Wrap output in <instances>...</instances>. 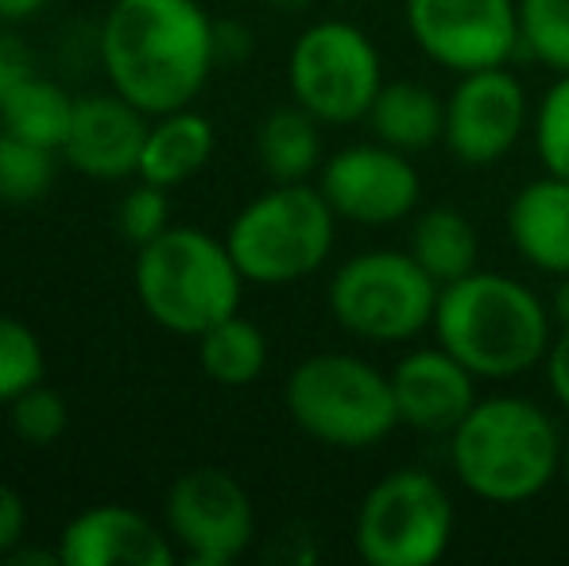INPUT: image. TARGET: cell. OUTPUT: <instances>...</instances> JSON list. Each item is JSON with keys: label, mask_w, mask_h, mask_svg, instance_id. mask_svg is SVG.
I'll use <instances>...</instances> for the list:
<instances>
[{"label": "cell", "mask_w": 569, "mask_h": 566, "mask_svg": "<svg viewBox=\"0 0 569 566\" xmlns=\"http://www.w3.org/2000/svg\"><path fill=\"white\" fill-rule=\"evenodd\" d=\"M109 90L163 117L194 106L218 67V23L202 0H113L98 31Z\"/></svg>", "instance_id": "cell-1"}, {"label": "cell", "mask_w": 569, "mask_h": 566, "mask_svg": "<svg viewBox=\"0 0 569 566\" xmlns=\"http://www.w3.org/2000/svg\"><path fill=\"white\" fill-rule=\"evenodd\" d=\"M562 435L539 404L523 396L477 400L450 430L453 474L488 505H523L562 474Z\"/></svg>", "instance_id": "cell-2"}, {"label": "cell", "mask_w": 569, "mask_h": 566, "mask_svg": "<svg viewBox=\"0 0 569 566\" xmlns=\"http://www.w3.org/2000/svg\"><path fill=\"white\" fill-rule=\"evenodd\" d=\"M435 334L438 346L477 377H519L547 361L550 315L527 284L500 272H469L438 295Z\"/></svg>", "instance_id": "cell-3"}, {"label": "cell", "mask_w": 569, "mask_h": 566, "mask_svg": "<svg viewBox=\"0 0 569 566\" xmlns=\"http://www.w3.org/2000/svg\"><path fill=\"white\" fill-rule=\"evenodd\" d=\"M244 284L226 237L218 241L206 229L171 226L136 249V299L159 330L179 338H198L237 315Z\"/></svg>", "instance_id": "cell-4"}, {"label": "cell", "mask_w": 569, "mask_h": 566, "mask_svg": "<svg viewBox=\"0 0 569 566\" xmlns=\"http://www.w3.org/2000/svg\"><path fill=\"white\" fill-rule=\"evenodd\" d=\"M291 424L333 450H368L399 427L391 373L352 354H315L287 377Z\"/></svg>", "instance_id": "cell-5"}, {"label": "cell", "mask_w": 569, "mask_h": 566, "mask_svg": "<svg viewBox=\"0 0 569 566\" xmlns=\"http://www.w3.org/2000/svg\"><path fill=\"white\" fill-rule=\"evenodd\" d=\"M338 214L310 182H276L232 218L226 245L248 284L283 287L326 265Z\"/></svg>", "instance_id": "cell-6"}, {"label": "cell", "mask_w": 569, "mask_h": 566, "mask_svg": "<svg viewBox=\"0 0 569 566\" xmlns=\"http://www.w3.org/2000/svg\"><path fill=\"white\" fill-rule=\"evenodd\" d=\"M442 284L396 249L349 257L330 280V315L360 341H407L435 326Z\"/></svg>", "instance_id": "cell-7"}, {"label": "cell", "mask_w": 569, "mask_h": 566, "mask_svg": "<svg viewBox=\"0 0 569 566\" xmlns=\"http://www.w3.org/2000/svg\"><path fill=\"white\" fill-rule=\"evenodd\" d=\"M453 536V505L442 481L422 469H391L357 508V555L368 566H430Z\"/></svg>", "instance_id": "cell-8"}, {"label": "cell", "mask_w": 569, "mask_h": 566, "mask_svg": "<svg viewBox=\"0 0 569 566\" xmlns=\"http://www.w3.org/2000/svg\"><path fill=\"white\" fill-rule=\"evenodd\" d=\"M291 98L322 125L365 121L383 90L376 43L349 20H318L295 39L287 59Z\"/></svg>", "instance_id": "cell-9"}, {"label": "cell", "mask_w": 569, "mask_h": 566, "mask_svg": "<svg viewBox=\"0 0 569 566\" xmlns=\"http://www.w3.org/2000/svg\"><path fill=\"white\" fill-rule=\"evenodd\" d=\"M163 528L190 566H229L252 547L256 508L229 469L194 466L167 489Z\"/></svg>", "instance_id": "cell-10"}, {"label": "cell", "mask_w": 569, "mask_h": 566, "mask_svg": "<svg viewBox=\"0 0 569 566\" xmlns=\"http://www.w3.org/2000/svg\"><path fill=\"white\" fill-rule=\"evenodd\" d=\"M407 28L430 62L472 75L516 54L519 8L516 0H407Z\"/></svg>", "instance_id": "cell-11"}, {"label": "cell", "mask_w": 569, "mask_h": 566, "mask_svg": "<svg viewBox=\"0 0 569 566\" xmlns=\"http://www.w3.org/2000/svg\"><path fill=\"white\" fill-rule=\"evenodd\" d=\"M318 190L352 226H396L419 206L422 182L407 151L388 143H352L333 151L318 171Z\"/></svg>", "instance_id": "cell-12"}, {"label": "cell", "mask_w": 569, "mask_h": 566, "mask_svg": "<svg viewBox=\"0 0 569 566\" xmlns=\"http://www.w3.org/2000/svg\"><path fill=\"white\" fill-rule=\"evenodd\" d=\"M527 129V93L503 67L461 75L446 101V148L465 167H492Z\"/></svg>", "instance_id": "cell-13"}, {"label": "cell", "mask_w": 569, "mask_h": 566, "mask_svg": "<svg viewBox=\"0 0 569 566\" xmlns=\"http://www.w3.org/2000/svg\"><path fill=\"white\" fill-rule=\"evenodd\" d=\"M151 117L124 101L117 90L74 98L67 140L59 156L70 171L98 182H120L140 171V151L148 140Z\"/></svg>", "instance_id": "cell-14"}, {"label": "cell", "mask_w": 569, "mask_h": 566, "mask_svg": "<svg viewBox=\"0 0 569 566\" xmlns=\"http://www.w3.org/2000/svg\"><path fill=\"white\" fill-rule=\"evenodd\" d=\"M179 547L128 505L82 508L59 536L62 566H171Z\"/></svg>", "instance_id": "cell-15"}, {"label": "cell", "mask_w": 569, "mask_h": 566, "mask_svg": "<svg viewBox=\"0 0 569 566\" xmlns=\"http://www.w3.org/2000/svg\"><path fill=\"white\" fill-rule=\"evenodd\" d=\"M391 393L399 424L427 435H450L477 404V373L442 346L415 349L391 369Z\"/></svg>", "instance_id": "cell-16"}, {"label": "cell", "mask_w": 569, "mask_h": 566, "mask_svg": "<svg viewBox=\"0 0 569 566\" xmlns=\"http://www.w3.org/2000/svg\"><path fill=\"white\" fill-rule=\"evenodd\" d=\"M508 234L531 268L550 276L569 272V179L542 175L527 182L508 206Z\"/></svg>", "instance_id": "cell-17"}, {"label": "cell", "mask_w": 569, "mask_h": 566, "mask_svg": "<svg viewBox=\"0 0 569 566\" xmlns=\"http://www.w3.org/2000/svg\"><path fill=\"white\" fill-rule=\"evenodd\" d=\"M213 143H218V137H213L210 117H202L198 109L187 106L174 109V113L151 117L136 179H148L167 190L182 187L210 163Z\"/></svg>", "instance_id": "cell-18"}, {"label": "cell", "mask_w": 569, "mask_h": 566, "mask_svg": "<svg viewBox=\"0 0 569 566\" xmlns=\"http://www.w3.org/2000/svg\"><path fill=\"white\" fill-rule=\"evenodd\" d=\"M365 121L372 125L380 143L411 156V151H422L442 140L446 101L422 82H383Z\"/></svg>", "instance_id": "cell-19"}, {"label": "cell", "mask_w": 569, "mask_h": 566, "mask_svg": "<svg viewBox=\"0 0 569 566\" xmlns=\"http://www.w3.org/2000/svg\"><path fill=\"white\" fill-rule=\"evenodd\" d=\"M318 117L295 101L263 117L256 132V151L271 182H307L322 163V137H318Z\"/></svg>", "instance_id": "cell-20"}, {"label": "cell", "mask_w": 569, "mask_h": 566, "mask_svg": "<svg viewBox=\"0 0 569 566\" xmlns=\"http://www.w3.org/2000/svg\"><path fill=\"white\" fill-rule=\"evenodd\" d=\"M411 252L438 284H453L461 276L477 272V229L465 218L461 210H450V206H438V210H427L415 218L411 226Z\"/></svg>", "instance_id": "cell-21"}, {"label": "cell", "mask_w": 569, "mask_h": 566, "mask_svg": "<svg viewBox=\"0 0 569 566\" xmlns=\"http://www.w3.org/2000/svg\"><path fill=\"white\" fill-rule=\"evenodd\" d=\"M198 365L221 388H248L268 369V338L256 322L229 315L226 322L198 334Z\"/></svg>", "instance_id": "cell-22"}, {"label": "cell", "mask_w": 569, "mask_h": 566, "mask_svg": "<svg viewBox=\"0 0 569 566\" xmlns=\"http://www.w3.org/2000/svg\"><path fill=\"white\" fill-rule=\"evenodd\" d=\"M70 117H74V98L59 82H51V78L31 75L0 106V129L59 151L62 140H67Z\"/></svg>", "instance_id": "cell-23"}, {"label": "cell", "mask_w": 569, "mask_h": 566, "mask_svg": "<svg viewBox=\"0 0 569 566\" xmlns=\"http://www.w3.org/2000/svg\"><path fill=\"white\" fill-rule=\"evenodd\" d=\"M59 151L31 143L0 129V202L4 206H36L47 198L59 175Z\"/></svg>", "instance_id": "cell-24"}, {"label": "cell", "mask_w": 569, "mask_h": 566, "mask_svg": "<svg viewBox=\"0 0 569 566\" xmlns=\"http://www.w3.org/2000/svg\"><path fill=\"white\" fill-rule=\"evenodd\" d=\"M43 377H47L43 341L20 318L0 315V404L8 408L16 396L43 385Z\"/></svg>", "instance_id": "cell-25"}, {"label": "cell", "mask_w": 569, "mask_h": 566, "mask_svg": "<svg viewBox=\"0 0 569 566\" xmlns=\"http://www.w3.org/2000/svg\"><path fill=\"white\" fill-rule=\"evenodd\" d=\"M519 43L542 67L569 75V0H516Z\"/></svg>", "instance_id": "cell-26"}, {"label": "cell", "mask_w": 569, "mask_h": 566, "mask_svg": "<svg viewBox=\"0 0 569 566\" xmlns=\"http://www.w3.org/2000/svg\"><path fill=\"white\" fill-rule=\"evenodd\" d=\"M8 427H12V435L20 438L23 446H36L39 450V446H51L67 435L70 408H67V400H62V393H54V388H47V385H36L8 404Z\"/></svg>", "instance_id": "cell-27"}, {"label": "cell", "mask_w": 569, "mask_h": 566, "mask_svg": "<svg viewBox=\"0 0 569 566\" xmlns=\"http://www.w3.org/2000/svg\"><path fill=\"white\" fill-rule=\"evenodd\" d=\"M535 148H539L547 175L569 179V75H558V82L539 101V113H535Z\"/></svg>", "instance_id": "cell-28"}, {"label": "cell", "mask_w": 569, "mask_h": 566, "mask_svg": "<svg viewBox=\"0 0 569 566\" xmlns=\"http://www.w3.org/2000/svg\"><path fill=\"white\" fill-rule=\"evenodd\" d=\"M117 221H120V234H124L136 249L156 241L159 234L171 229V198H167V187H156V182L140 179L120 198Z\"/></svg>", "instance_id": "cell-29"}, {"label": "cell", "mask_w": 569, "mask_h": 566, "mask_svg": "<svg viewBox=\"0 0 569 566\" xmlns=\"http://www.w3.org/2000/svg\"><path fill=\"white\" fill-rule=\"evenodd\" d=\"M23 539H28V505L12 485L0 481V559H8Z\"/></svg>", "instance_id": "cell-30"}, {"label": "cell", "mask_w": 569, "mask_h": 566, "mask_svg": "<svg viewBox=\"0 0 569 566\" xmlns=\"http://www.w3.org/2000/svg\"><path fill=\"white\" fill-rule=\"evenodd\" d=\"M31 75H36V59H31V51L23 47V39L0 31V106H4L8 93L20 82H28Z\"/></svg>", "instance_id": "cell-31"}, {"label": "cell", "mask_w": 569, "mask_h": 566, "mask_svg": "<svg viewBox=\"0 0 569 566\" xmlns=\"http://www.w3.org/2000/svg\"><path fill=\"white\" fill-rule=\"evenodd\" d=\"M547 380L555 400L569 411V330H562V338L550 341L547 349Z\"/></svg>", "instance_id": "cell-32"}, {"label": "cell", "mask_w": 569, "mask_h": 566, "mask_svg": "<svg viewBox=\"0 0 569 566\" xmlns=\"http://www.w3.org/2000/svg\"><path fill=\"white\" fill-rule=\"evenodd\" d=\"M51 0H0V20L4 23H20V20H31L39 16Z\"/></svg>", "instance_id": "cell-33"}, {"label": "cell", "mask_w": 569, "mask_h": 566, "mask_svg": "<svg viewBox=\"0 0 569 566\" xmlns=\"http://www.w3.org/2000/svg\"><path fill=\"white\" fill-rule=\"evenodd\" d=\"M555 318L562 322V330H569V272L558 276V287H555Z\"/></svg>", "instance_id": "cell-34"}, {"label": "cell", "mask_w": 569, "mask_h": 566, "mask_svg": "<svg viewBox=\"0 0 569 566\" xmlns=\"http://www.w3.org/2000/svg\"><path fill=\"white\" fill-rule=\"evenodd\" d=\"M271 4H276L279 12H299V8L307 4V0H271Z\"/></svg>", "instance_id": "cell-35"}, {"label": "cell", "mask_w": 569, "mask_h": 566, "mask_svg": "<svg viewBox=\"0 0 569 566\" xmlns=\"http://www.w3.org/2000/svg\"><path fill=\"white\" fill-rule=\"evenodd\" d=\"M562 477H566V489H569V438H566V450H562Z\"/></svg>", "instance_id": "cell-36"}, {"label": "cell", "mask_w": 569, "mask_h": 566, "mask_svg": "<svg viewBox=\"0 0 569 566\" xmlns=\"http://www.w3.org/2000/svg\"><path fill=\"white\" fill-rule=\"evenodd\" d=\"M0 23H4V20H0Z\"/></svg>", "instance_id": "cell-37"}]
</instances>
